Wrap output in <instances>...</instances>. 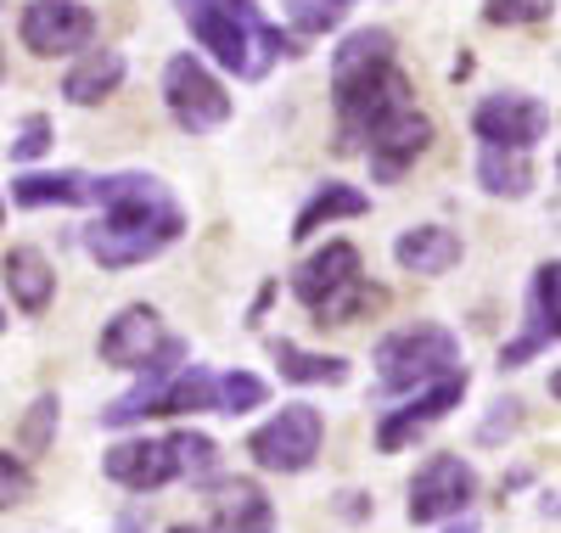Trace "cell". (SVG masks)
Here are the masks:
<instances>
[{
    "label": "cell",
    "mask_w": 561,
    "mask_h": 533,
    "mask_svg": "<svg viewBox=\"0 0 561 533\" xmlns=\"http://www.w3.org/2000/svg\"><path fill=\"white\" fill-rule=\"evenodd\" d=\"M90 203H102V219L84 225V253L102 270H129L158 259L169 241L185 230L180 203L152 174H107L90 180Z\"/></svg>",
    "instance_id": "obj_1"
},
{
    "label": "cell",
    "mask_w": 561,
    "mask_h": 533,
    "mask_svg": "<svg viewBox=\"0 0 561 533\" xmlns=\"http://www.w3.org/2000/svg\"><path fill=\"white\" fill-rule=\"evenodd\" d=\"M163 102H169V113H174V124H180L185 135H214V129L230 118L225 84H219L197 57H174V63L163 68Z\"/></svg>",
    "instance_id": "obj_7"
},
{
    "label": "cell",
    "mask_w": 561,
    "mask_h": 533,
    "mask_svg": "<svg viewBox=\"0 0 561 533\" xmlns=\"http://www.w3.org/2000/svg\"><path fill=\"white\" fill-rule=\"evenodd\" d=\"M370 208V197H365V191H354V185H320L314 191V197L304 203V214H298V225H293V241H309L320 225H332V219H359Z\"/></svg>",
    "instance_id": "obj_21"
},
{
    "label": "cell",
    "mask_w": 561,
    "mask_h": 533,
    "mask_svg": "<svg viewBox=\"0 0 561 533\" xmlns=\"http://www.w3.org/2000/svg\"><path fill=\"white\" fill-rule=\"evenodd\" d=\"M393 259L415 275H449L460 264V236L444 225H415L393 241Z\"/></svg>",
    "instance_id": "obj_17"
},
{
    "label": "cell",
    "mask_w": 561,
    "mask_h": 533,
    "mask_svg": "<svg viewBox=\"0 0 561 533\" xmlns=\"http://www.w3.org/2000/svg\"><path fill=\"white\" fill-rule=\"evenodd\" d=\"M478 500V477L460 455H433L410 483V522H444Z\"/></svg>",
    "instance_id": "obj_11"
},
{
    "label": "cell",
    "mask_w": 561,
    "mask_h": 533,
    "mask_svg": "<svg viewBox=\"0 0 561 533\" xmlns=\"http://www.w3.org/2000/svg\"><path fill=\"white\" fill-rule=\"evenodd\" d=\"M478 180L494 197H528L534 191V163L517 147H483L478 152Z\"/></svg>",
    "instance_id": "obj_22"
},
{
    "label": "cell",
    "mask_w": 561,
    "mask_h": 533,
    "mask_svg": "<svg viewBox=\"0 0 561 533\" xmlns=\"http://www.w3.org/2000/svg\"><path fill=\"white\" fill-rule=\"evenodd\" d=\"M18 34L34 57H68V52H84L90 34H96V12L84 0H28L23 18H18Z\"/></svg>",
    "instance_id": "obj_9"
},
{
    "label": "cell",
    "mask_w": 561,
    "mask_h": 533,
    "mask_svg": "<svg viewBox=\"0 0 561 533\" xmlns=\"http://www.w3.org/2000/svg\"><path fill=\"white\" fill-rule=\"evenodd\" d=\"M7 286H12L18 309L39 315L45 304H51V293H57V270H51V259H45L39 248H12L7 253Z\"/></svg>",
    "instance_id": "obj_18"
},
{
    "label": "cell",
    "mask_w": 561,
    "mask_h": 533,
    "mask_svg": "<svg viewBox=\"0 0 561 533\" xmlns=\"http://www.w3.org/2000/svg\"><path fill=\"white\" fill-rule=\"evenodd\" d=\"M158 343H163L158 315H152L147 304H129V309H124L118 320H107V331H102V360H107V365H124V371H140Z\"/></svg>",
    "instance_id": "obj_15"
},
{
    "label": "cell",
    "mask_w": 561,
    "mask_h": 533,
    "mask_svg": "<svg viewBox=\"0 0 561 533\" xmlns=\"http://www.w3.org/2000/svg\"><path fill=\"white\" fill-rule=\"evenodd\" d=\"M332 102H337V147L354 152L359 135L377 124L388 107L410 102V79L393 63L388 29H359L337 45L332 57Z\"/></svg>",
    "instance_id": "obj_2"
},
{
    "label": "cell",
    "mask_w": 561,
    "mask_h": 533,
    "mask_svg": "<svg viewBox=\"0 0 561 533\" xmlns=\"http://www.w3.org/2000/svg\"><path fill=\"white\" fill-rule=\"evenodd\" d=\"M180 18L192 23L197 45L214 52L219 68L242 73V79H264L275 57L298 52L275 23H264V12L253 0H180Z\"/></svg>",
    "instance_id": "obj_3"
},
{
    "label": "cell",
    "mask_w": 561,
    "mask_h": 533,
    "mask_svg": "<svg viewBox=\"0 0 561 533\" xmlns=\"http://www.w3.org/2000/svg\"><path fill=\"white\" fill-rule=\"evenodd\" d=\"M107 477L124 483V489L147 495V489H163V483H174V450L169 439H135V444H118L107 450Z\"/></svg>",
    "instance_id": "obj_13"
},
{
    "label": "cell",
    "mask_w": 561,
    "mask_h": 533,
    "mask_svg": "<svg viewBox=\"0 0 561 533\" xmlns=\"http://www.w3.org/2000/svg\"><path fill=\"white\" fill-rule=\"evenodd\" d=\"M12 203H23V208H73V203H90V180L73 174V169H62V174H18Z\"/></svg>",
    "instance_id": "obj_20"
},
{
    "label": "cell",
    "mask_w": 561,
    "mask_h": 533,
    "mask_svg": "<svg viewBox=\"0 0 561 533\" xmlns=\"http://www.w3.org/2000/svg\"><path fill=\"white\" fill-rule=\"evenodd\" d=\"M0 331H7V315H0Z\"/></svg>",
    "instance_id": "obj_36"
},
{
    "label": "cell",
    "mask_w": 561,
    "mask_h": 533,
    "mask_svg": "<svg viewBox=\"0 0 561 533\" xmlns=\"http://www.w3.org/2000/svg\"><path fill=\"white\" fill-rule=\"evenodd\" d=\"M124 84V57L118 52H90L68 79H62V95L73 107H96V102H107V95Z\"/></svg>",
    "instance_id": "obj_19"
},
{
    "label": "cell",
    "mask_w": 561,
    "mask_h": 533,
    "mask_svg": "<svg viewBox=\"0 0 561 533\" xmlns=\"http://www.w3.org/2000/svg\"><path fill=\"white\" fill-rule=\"evenodd\" d=\"M556 0H483V18L489 23H539L550 18Z\"/></svg>",
    "instance_id": "obj_28"
},
{
    "label": "cell",
    "mask_w": 561,
    "mask_h": 533,
    "mask_svg": "<svg viewBox=\"0 0 561 533\" xmlns=\"http://www.w3.org/2000/svg\"><path fill=\"white\" fill-rule=\"evenodd\" d=\"M359 140L370 152V174H377V180H399L421 152L433 147V118L415 113V102H399V107H388L377 124H370Z\"/></svg>",
    "instance_id": "obj_8"
},
{
    "label": "cell",
    "mask_w": 561,
    "mask_h": 533,
    "mask_svg": "<svg viewBox=\"0 0 561 533\" xmlns=\"http://www.w3.org/2000/svg\"><path fill=\"white\" fill-rule=\"evenodd\" d=\"M169 450H174V472L180 477H214L219 466V444L208 439V432H169Z\"/></svg>",
    "instance_id": "obj_25"
},
{
    "label": "cell",
    "mask_w": 561,
    "mask_h": 533,
    "mask_svg": "<svg viewBox=\"0 0 561 533\" xmlns=\"http://www.w3.org/2000/svg\"><path fill=\"white\" fill-rule=\"evenodd\" d=\"M270 354H275V365H280V376L287 382H304V387H337L343 376H348V360H337V354H304L298 343H270Z\"/></svg>",
    "instance_id": "obj_23"
},
{
    "label": "cell",
    "mask_w": 561,
    "mask_h": 533,
    "mask_svg": "<svg viewBox=\"0 0 561 533\" xmlns=\"http://www.w3.org/2000/svg\"><path fill=\"white\" fill-rule=\"evenodd\" d=\"M208 533H275V506L264 500V489H259V483H248V477L219 483Z\"/></svg>",
    "instance_id": "obj_16"
},
{
    "label": "cell",
    "mask_w": 561,
    "mask_h": 533,
    "mask_svg": "<svg viewBox=\"0 0 561 533\" xmlns=\"http://www.w3.org/2000/svg\"><path fill=\"white\" fill-rule=\"evenodd\" d=\"M320 439H325V421L314 405H280V416L248 439V455L264 472H309L320 455Z\"/></svg>",
    "instance_id": "obj_6"
},
{
    "label": "cell",
    "mask_w": 561,
    "mask_h": 533,
    "mask_svg": "<svg viewBox=\"0 0 561 533\" xmlns=\"http://www.w3.org/2000/svg\"><path fill=\"white\" fill-rule=\"evenodd\" d=\"M466 399V371H455V376H438V382H427V394L421 399H410L404 410H388L382 416V427H377V450H404L410 439H421L433 421H444L455 405Z\"/></svg>",
    "instance_id": "obj_12"
},
{
    "label": "cell",
    "mask_w": 561,
    "mask_h": 533,
    "mask_svg": "<svg viewBox=\"0 0 561 533\" xmlns=\"http://www.w3.org/2000/svg\"><path fill=\"white\" fill-rule=\"evenodd\" d=\"M280 7H287L293 29H304V34H325V29H337V23L348 18L354 0H280Z\"/></svg>",
    "instance_id": "obj_26"
},
{
    "label": "cell",
    "mask_w": 561,
    "mask_h": 533,
    "mask_svg": "<svg viewBox=\"0 0 561 533\" xmlns=\"http://www.w3.org/2000/svg\"><path fill=\"white\" fill-rule=\"evenodd\" d=\"M293 293L314 315V326H348V320H365L370 309L388 304L377 286L359 275V253L348 241H325V253H314L293 275Z\"/></svg>",
    "instance_id": "obj_4"
},
{
    "label": "cell",
    "mask_w": 561,
    "mask_h": 533,
    "mask_svg": "<svg viewBox=\"0 0 561 533\" xmlns=\"http://www.w3.org/2000/svg\"><path fill=\"white\" fill-rule=\"evenodd\" d=\"M0 219H7V203H0Z\"/></svg>",
    "instance_id": "obj_35"
},
{
    "label": "cell",
    "mask_w": 561,
    "mask_h": 533,
    "mask_svg": "<svg viewBox=\"0 0 561 533\" xmlns=\"http://www.w3.org/2000/svg\"><path fill=\"white\" fill-rule=\"evenodd\" d=\"M45 147H51V118H45V113L23 118V129H18V140H12V158L28 163V158H39Z\"/></svg>",
    "instance_id": "obj_29"
},
{
    "label": "cell",
    "mask_w": 561,
    "mask_h": 533,
    "mask_svg": "<svg viewBox=\"0 0 561 533\" xmlns=\"http://www.w3.org/2000/svg\"><path fill=\"white\" fill-rule=\"evenodd\" d=\"M449 533H478V528H472V522H466V517H460V522H455Z\"/></svg>",
    "instance_id": "obj_32"
},
{
    "label": "cell",
    "mask_w": 561,
    "mask_h": 533,
    "mask_svg": "<svg viewBox=\"0 0 561 533\" xmlns=\"http://www.w3.org/2000/svg\"><path fill=\"white\" fill-rule=\"evenodd\" d=\"M455 371H460V337L449 326H410L377 343V382L388 394H410V387H427Z\"/></svg>",
    "instance_id": "obj_5"
},
{
    "label": "cell",
    "mask_w": 561,
    "mask_h": 533,
    "mask_svg": "<svg viewBox=\"0 0 561 533\" xmlns=\"http://www.w3.org/2000/svg\"><path fill=\"white\" fill-rule=\"evenodd\" d=\"M28 495H34V477H28V466H23L18 455H7V450H0V511L23 506Z\"/></svg>",
    "instance_id": "obj_27"
},
{
    "label": "cell",
    "mask_w": 561,
    "mask_h": 533,
    "mask_svg": "<svg viewBox=\"0 0 561 533\" xmlns=\"http://www.w3.org/2000/svg\"><path fill=\"white\" fill-rule=\"evenodd\" d=\"M472 129L483 135V147H517V152H534L545 129H550V113L534 95H517V90H500V95H483L478 113H472Z\"/></svg>",
    "instance_id": "obj_10"
},
{
    "label": "cell",
    "mask_w": 561,
    "mask_h": 533,
    "mask_svg": "<svg viewBox=\"0 0 561 533\" xmlns=\"http://www.w3.org/2000/svg\"><path fill=\"white\" fill-rule=\"evenodd\" d=\"M494 416L483 421V444H494L500 432H517V421H523V405L517 399H500V405H489Z\"/></svg>",
    "instance_id": "obj_31"
},
{
    "label": "cell",
    "mask_w": 561,
    "mask_h": 533,
    "mask_svg": "<svg viewBox=\"0 0 561 533\" xmlns=\"http://www.w3.org/2000/svg\"><path fill=\"white\" fill-rule=\"evenodd\" d=\"M270 399V387L248 371H230V376H214V410L219 416H248Z\"/></svg>",
    "instance_id": "obj_24"
},
{
    "label": "cell",
    "mask_w": 561,
    "mask_h": 533,
    "mask_svg": "<svg viewBox=\"0 0 561 533\" xmlns=\"http://www.w3.org/2000/svg\"><path fill=\"white\" fill-rule=\"evenodd\" d=\"M174 533H208V528H174Z\"/></svg>",
    "instance_id": "obj_33"
},
{
    "label": "cell",
    "mask_w": 561,
    "mask_h": 533,
    "mask_svg": "<svg viewBox=\"0 0 561 533\" xmlns=\"http://www.w3.org/2000/svg\"><path fill=\"white\" fill-rule=\"evenodd\" d=\"M0 79H7V57H0Z\"/></svg>",
    "instance_id": "obj_34"
},
{
    "label": "cell",
    "mask_w": 561,
    "mask_h": 533,
    "mask_svg": "<svg viewBox=\"0 0 561 533\" xmlns=\"http://www.w3.org/2000/svg\"><path fill=\"white\" fill-rule=\"evenodd\" d=\"M51 421H57V399L45 394V399H34V416H28L23 444H28V450H45V439H51Z\"/></svg>",
    "instance_id": "obj_30"
},
{
    "label": "cell",
    "mask_w": 561,
    "mask_h": 533,
    "mask_svg": "<svg viewBox=\"0 0 561 533\" xmlns=\"http://www.w3.org/2000/svg\"><path fill=\"white\" fill-rule=\"evenodd\" d=\"M550 343H556V264H539L534 281H528V326H523L517 343L500 349V365L511 371V365L534 360V354L550 349Z\"/></svg>",
    "instance_id": "obj_14"
}]
</instances>
